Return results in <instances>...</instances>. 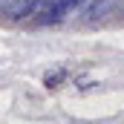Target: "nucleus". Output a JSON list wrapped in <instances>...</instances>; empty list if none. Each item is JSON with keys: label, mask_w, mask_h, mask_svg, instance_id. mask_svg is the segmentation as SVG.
Listing matches in <instances>:
<instances>
[{"label": "nucleus", "mask_w": 124, "mask_h": 124, "mask_svg": "<svg viewBox=\"0 0 124 124\" xmlns=\"http://www.w3.org/2000/svg\"><path fill=\"white\" fill-rule=\"evenodd\" d=\"M116 3H118V0H84L81 17H84L87 23H98V20H104L107 15L116 12Z\"/></svg>", "instance_id": "nucleus-1"}, {"label": "nucleus", "mask_w": 124, "mask_h": 124, "mask_svg": "<svg viewBox=\"0 0 124 124\" xmlns=\"http://www.w3.org/2000/svg\"><path fill=\"white\" fill-rule=\"evenodd\" d=\"M40 0H6V17L9 20H26L35 15Z\"/></svg>", "instance_id": "nucleus-2"}, {"label": "nucleus", "mask_w": 124, "mask_h": 124, "mask_svg": "<svg viewBox=\"0 0 124 124\" xmlns=\"http://www.w3.org/2000/svg\"><path fill=\"white\" fill-rule=\"evenodd\" d=\"M32 20L38 26H52V23H61L63 17H61V12H58V6H55V0H40V6L35 9Z\"/></svg>", "instance_id": "nucleus-3"}, {"label": "nucleus", "mask_w": 124, "mask_h": 124, "mask_svg": "<svg viewBox=\"0 0 124 124\" xmlns=\"http://www.w3.org/2000/svg\"><path fill=\"white\" fill-rule=\"evenodd\" d=\"M69 81V72L63 69V66H55V69H46L43 72V87L46 90H55V87H61Z\"/></svg>", "instance_id": "nucleus-4"}, {"label": "nucleus", "mask_w": 124, "mask_h": 124, "mask_svg": "<svg viewBox=\"0 0 124 124\" xmlns=\"http://www.w3.org/2000/svg\"><path fill=\"white\" fill-rule=\"evenodd\" d=\"M55 6H58V12H61V17H66L69 12H75V9H81V6H84V0H55Z\"/></svg>", "instance_id": "nucleus-5"}, {"label": "nucleus", "mask_w": 124, "mask_h": 124, "mask_svg": "<svg viewBox=\"0 0 124 124\" xmlns=\"http://www.w3.org/2000/svg\"><path fill=\"white\" fill-rule=\"evenodd\" d=\"M0 3H6V0H0Z\"/></svg>", "instance_id": "nucleus-6"}]
</instances>
